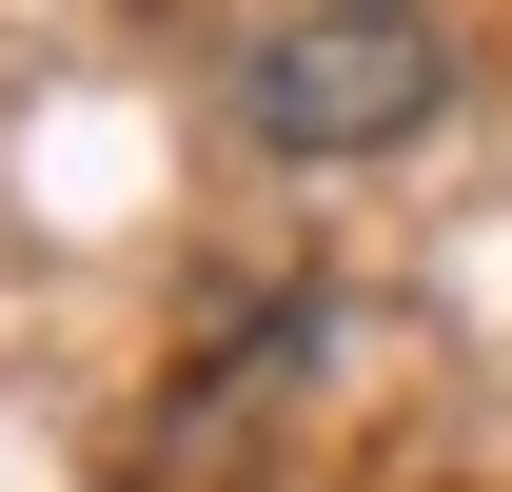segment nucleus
<instances>
[{"label": "nucleus", "mask_w": 512, "mask_h": 492, "mask_svg": "<svg viewBox=\"0 0 512 492\" xmlns=\"http://www.w3.org/2000/svg\"><path fill=\"white\" fill-rule=\"evenodd\" d=\"M434 99H453V40L394 20V0H316V20H276L237 60V119L276 138V158H394Z\"/></svg>", "instance_id": "nucleus-1"}]
</instances>
